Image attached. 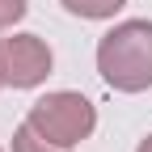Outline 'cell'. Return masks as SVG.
<instances>
[{
  "label": "cell",
  "instance_id": "1",
  "mask_svg": "<svg viewBox=\"0 0 152 152\" xmlns=\"http://www.w3.org/2000/svg\"><path fill=\"white\" fill-rule=\"evenodd\" d=\"M97 72L118 93L152 89V21H123L97 42Z\"/></svg>",
  "mask_w": 152,
  "mask_h": 152
},
{
  "label": "cell",
  "instance_id": "2",
  "mask_svg": "<svg viewBox=\"0 0 152 152\" xmlns=\"http://www.w3.org/2000/svg\"><path fill=\"white\" fill-rule=\"evenodd\" d=\"M26 123L38 131V135H47L51 144L59 148H76L80 140H89V131L97 127V110H93L89 97H80V93H47V97H38L26 114Z\"/></svg>",
  "mask_w": 152,
  "mask_h": 152
},
{
  "label": "cell",
  "instance_id": "3",
  "mask_svg": "<svg viewBox=\"0 0 152 152\" xmlns=\"http://www.w3.org/2000/svg\"><path fill=\"white\" fill-rule=\"evenodd\" d=\"M0 64L13 89H34L51 76V47L38 34H13L0 42Z\"/></svg>",
  "mask_w": 152,
  "mask_h": 152
},
{
  "label": "cell",
  "instance_id": "4",
  "mask_svg": "<svg viewBox=\"0 0 152 152\" xmlns=\"http://www.w3.org/2000/svg\"><path fill=\"white\" fill-rule=\"evenodd\" d=\"M13 152H72V148H59V144H51L47 135H38V131L30 123H21L13 131Z\"/></svg>",
  "mask_w": 152,
  "mask_h": 152
},
{
  "label": "cell",
  "instance_id": "5",
  "mask_svg": "<svg viewBox=\"0 0 152 152\" xmlns=\"http://www.w3.org/2000/svg\"><path fill=\"white\" fill-rule=\"evenodd\" d=\"M127 4V0H64V9L76 17H89V21H102V17H114Z\"/></svg>",
  "mask_w": 152,
  "mask_h": 152
},
{
  "label": "cell",
  "instance_id": "6",
  "mask_svg": "<svg viewBox=\"0 0 152 152\" xmlns=\"http://www.w3.org/2000/svg\"><path fill=\"white\" fill-rule=\"evenodd\" d=\"M30 9V0H0V30H9L13 21H21Z\"/></svg>",
  "mask_w": 152,
  "mask_h": 152
},
{
  "label": "cell",
  "instance_id": "7",
  "mask_svg": "<svg viewBox=\"0 0 152 152\" xmlns=\"http://www.w3.org/2000/svg\"><path fill=\"white\" fill-rule=\"evenodd\" d=\"M135 152H152V135H148V140H140V148H135Z\"/></svg>",
  "mask_w": 152,
  "mask_h": 152
},
{
  "label": "cell",
  "instance_id": "8",
  "mask_svg": "<svg viewBox=\"0 0 152 152\" xmlns=\"http://www.w3.org/2000/svg\"><path fill=\"white\" fill-rule=\"evenodd\" d=\"M4 85H9V80H4V64H0V89H4Z\"/></svg>",
  "mask_w": 152,
  "mask_h": 152
}]
</instances>
